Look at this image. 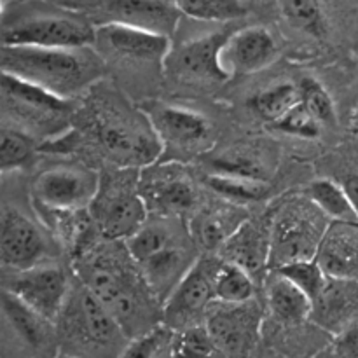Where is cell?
Wrapping results in <instances>:
<instances>
[{"mask_svg":"<svg viewBox=\"0 0 358 358\" xmlns=\"http://www.w3.org/2000/svg\"><path fill=\"white\" fill-rule=\"evenodd\" d=\"M76 261L84 287L105 304L129 339L163 324V303L149 289L124 241L105 238Z\"/></svg>","mask_w":358,"mask_h":358,"instance_id":"obj_1","label":"cell"},{"mask_svg":"<svg viewBox=\"0 0 358 358\" xmlns=\"http://www.w3.org/2000/svg\"><path fill=\"white\" fill-rule=\"evenodd\" d=\"M91 140L112 166L142 168L163 157V142L143 108L112 90H100L83 108Z\"/></svg>","mask_w":358,"mask_h":358,"instance_id":"obj_2","label":"cell"},{"mask_svg":"<svg viewBox=\"0 0 358 358\" xmlns=\"http://www.w3.org/2000/svg\"><path fill=\"white\" fill-rule=\"evenodd\" d=\"M2 72L70 98L100 79L103 65L91 48H37L2 45Z\"/></svg>","mask_w":358,"mask_h":358,"instance_id":"obj_3","label":"cell"},{"mask_svg":"<svg viewBox=\"0 0 358 358\" xmlns=\"http://www.w3.org/2000/svg\"><path fill=\"white\" fill-rule=\"evenodd\" d=\"M56 327L63 355L73 358H117L129 343L110 311L84 285L70 294Z\"/></svg>","mask_w":358,"mask_h":358,"instance_id":"obj_4","label":"cell"},{"mask_svg":"<svg viewBox=\"0 0 358 358\" xmlns=\"http://www.w3.org/2000/svg\"><path fill=\"white\" fill-rule=\"evenodd\" d=\"M94 44L96 27L86 14L48 3L23 6L2 24V45L76 49Z\"/></svg>","mask_w":358,"mask_h":358,"instance_id":"obj_5","label":"cell"},{"mask_svg":"<svg viewBox=\"0 0 358 358\" xmlns=\"http://www.w3.org/2000/svg\"><path fill=\"white\" fill-rule=\"evenodd\" d=\"M90 213L101 238L126 241L133 236L150 215L140 192L138 168L112 166L101 173Z\"/></svg>","mask_w":358,"mask_h":358,"instance_id":"obj_6","label":"cell"},{"mask_svg":"<svg viewBox=\"0 0 358 358\" xmlns=\"http://www.w3.org/2000/svg\"><path fill=\"white\" fill-rule=\"evenodd\" d=\"M2 107L17 122L16 128L49 142L65 135L69 122H72L70 98L49 93L44 87L6 72H2Z\"/></svg>","mask_w":358,"mask_h":358,"instance_id":"obj_7","label":"cell"},{"mask_svg":"<svg viewBox=\"0 0 358 358\" xmlns=\"http://www.w3.org/2000/svg\"><path fill=\"white\" fill-rule=\"evenodd\" d=\"M329 224V217L310 198L283 203L271 219L269 271L317 257Z\"/></svg>","mask_w":358,"mask_h":358,"instance_id":"obj_8","label":"cell"},{"mask_svg":"<svg viewBox=\"0 0 358 358\" xmlns=\"http://www.w3.org/2000/svg\"><path fill=\"white\" fill-rule=\"evenodd\" d=\"M264 310L259 301L215 303L208 310L205 325L222 358H250L261 339Z\"/></svg>","mask_w":358,"mask_h":358,"instance_id":"obj_9","label":"cell"},{"mask_svg":"<svg viewBox=\"0 0 358 358\" xmlns=\"http://www.w3.org/2000/svg\"><path fill=\"white\" fill-rule=\"evenodd\" d=\"M222 259L203 255L185 273L163 304V324L171 331L205 324L208 310L215 303V276Z\"/></svg>","mask_w":358,"mask_h":358,"instance_id":"obj_10","label":"cell"},{"mask_svg":"<svg viewBox=\"0 0 358 358\" xmlns=\"http://www.w3.org/2000/svg\"><path fill=\"white\" fill-rule=\"evenodd\" d=\"M231 31V28H226L182 42L171 49L163 66L178 83L191 86L226 83L231 76L222 66V48Z\"/></svg>","mask_w":358,"mask_h":358,"instance_id":"obj_11","label":"cell"},{"mask_svg":"<svg viewBox=\"0 0 358 358\" xmlns=\"http://www.w3.org/2000/svg\"><path fill=\"white\" fill-rule=\"evenodd\" d=\"M101 175L87 166H52L31 182V198L37 205L62 210L90 208L100 189Z\"/></svg>","mask_w":358,"mask_h":358,"instance_id":"obj_12","label":"cell"},{"mask_svg":"<svg viewBox=\"0 0 358 358\" xmlns=\"http://www.w3.org/2000/svg\"><path fill=\"white\" fill-rule=\"evenodd\" d=\"M143 110L152 121L154 129L163 142L164 152L170 150L173 156L191 157L212 147V124L199 112L164 103H150Z\"/></svg>","mask_w":358,"mask_h":358,"instance_id":"obj_13","label":"cell"},{"mask_svg":"<svg viewBox=\"0 0 358 358\" xmlns=\"http://www.w3.org/2000/svg\"><path fill=\"white\" fill-rule=\"evenodd\" d=\"M3 289L55 324L70 296L69 276L58 266L48 264L14 271V276L3 285Z\"/></svg>","mask_w":358,"mask_h":358,"instance_id":"obj_14","label":"cell"},{"mask_svg":"<svg viewBox=\"0 0 358 358\" xmlns=\"http://www.w3.org/2000/svg\"><path fill=\"white\" fill-rule=\"evenodd\" d=\"M150 164L140 170V192L149 213L156 217H178L192 210L196 191L184 171L175 163Z\"/></svg>","mask_w":358,"mask_h":358,"instance_id":"obj_15","label":"cell"},{"mask_svg":"<svg viewBox=\"0 0 358 358\" xmlns=\"http://www.w3.org/2000/svg\"><path fill=\"white\" fill-rule=\"evenodd\" d=\"M48 243L41 227L17 208L3 206L0 215V261L10 271H24L41 264Z\"/></svg>","mask_w":358,"mask_h":358,"instance_id":"obj_16","label":"cell"},{"mask_svg":"<svg viewBox=\"0 0 358 358\" xmlns=\"http://www.w3.org/2000/svg\"><path fill=\"white\" fill-rule=\"evenodd\" d=\"M278 58V42L266 27L231 31L222 48V66L229 76H248L268 69Z\"/></svg>","mask_w":358,"mask_h":358,"instance_id":"obj_17","label":"cell"},{"mask_svg":"<svg viewBox=\"0 0 358 358\" xmlns=\"http://www.w3.org/2000/svg\"><path fill=\"white\" fill-rule=\"evenodd\" d=\"M171 37L129 27L115 21H105L96 27V44L115 56L133 62L164 65L171 51Z\"/></svg>","mask_w":358,"mask_h":358,"instance_id":"obj_18","label":"cell"},{"mask_svg":"<svg viewBox=\"0 0 358 358\" xmlns=\"http://www.w3.org/2000/svg\"><path fill=\"white\" fill-rule=\"evenodd\" d=\"M103 14L107 21L124 23L166 37L177 31L184 16L175 0H103Z\"/></svg>","mask_w":358,"mask_h":358,"instance_id":"obj_19","label":"cell"},{"mask_svg":"<svg viewBox=\"0 0 358 358\" xmlns=\"http://www.w3.org/2000/svg\"><path fill=\"white\" fill-rule=\"evenodd\" d=\"M315 324L334 334H341L358 322V280L329 276L324 290L311 306Z\"/></svg>","mask_w":358,"mask_h":358,"instance_id":"obj_20","label":"cell"},{"mask_svg":"<svg viewBox=\"0 0 358 358\" xmlns=\"http://www.w3.org/2000/svg\"><path fill=\"white\" fill-rule=\"evenodd\" d=\"M271 254V220L268 226L248 219L240 229L222 245L220 257L238 264L250 273L255 280L262 278L269 271Z\"/></svg>","mask_w":358,"mask_h":358,"instance_id":"obj_21","label":"cell"},{"mask_svg":"<svg viewBox=\"0 0 358 358\" xmlns=\"http://www.w3.org/2000/svg\"><path fill=\"white\" fill-rule=\"evenodd\" d=\"M315 259L332 278L358 280V222L329 224Z\"/></svg>","mask_w":358,"mask_h":358,"instance_id":"obj_22","label":"cell"},{"mask_svg":"<svg viewBox=\"0 0 358 358\" xmlns=\"http://www.w3.org/2000/svg\"><path fill=\"white\" fill-rule=\"evenodd\" d=\"M2 311L14 334L31 352L49 353L58 345V327L55 322L38 315L6 289L2 290Z\"/></svg>","mask_w":358,"mask_h":358,"instance_id":"obj_23","label":"cell"},{"mask_svg":"<svg viewBox=\"0 0 358 358\" xmlns=\"http://www.w3.org/2000/svg\"><path fill=\"white\" fill-rule=\"evenodd\" d=\"M245 220L248 215L243 206L224 199V203L199 210L189 224V234L194 245L205 250H220Z\"/></svg>","mask_w":358,"mask_h":358,"instance_id":"obj_24","label":"cell"},{"mask_svg":"<svg viewBox=\"0 0 358 358\" xmlns=\"http://www.w3.org/2000/svg\"><path fill=\"white\" fill-rule=\"evenodd\" d=\"M213 173L238 175V177L271 180L275 173L276 157L273 149L259 143H243L231 147L212 159Z\"/></svg>","mask_w":358,"mask_h":358,"instance_id":"obj_25","label":"cell"},{"mask_svg":"<svg viewBox=\"0 0 358 358\" xmlns=\"http://www.w3.org/2000/svg\"><path fill=\"white\" fill-rule=\"evenodd\" d=\"M271 273L268 280V308L273 317L283 325H299L311 317L310 297L303 292L297 285H294L285 276Z\"/></svg>","mask_w":358,"mask_h":358,"instance_id":"obj_26","label":"cell"},{"mask_svg":"<svg viewBox=\"0 0 358 358\" xmlns=\"http://www.w3.org/2000/svg\"><path fill=\"white\" fill-rule=\"evenodd\" d=\"M308 198L329 217L331 222H358V215L339 180L320 178L308 189Z\"/></svg>","mask_w":358,"mask_h":358,"instance_id":"obj_27","label":"cell"},{"mask_svg":"<svg viewBox=\"0 0 358 358\" xmlns=\"http://www.w3.org/2000/svg\"><path fill=\"white\" fill-rule=\"evenodd\" d=\"M278 7L287 23L303 34L324 38L329 31L322 0H278Z\"/></svg>","mask_w":358,"mask_h":358,"instance_id":"obj_28","label":"cell"},{"mask_svg":"<svg viewBox=\"0 0 358 358\" xmlns=\"http://www.w3.org/2000/svg\"><path fill=\"white\" fill-rule=\"evenodd\" d=\"M206 184L212 191L222 196L224 199L236 205H248L257 203L269 194V182L257 180V178L238 177V175L212 173L206 177Z\"/></svg>","mask_w":358,"mask_h":358,"instance_id":"obj_29","label":"cell"},{"mask_svg":"<svg viewBox=\"0 0 358 358\" xmlns=\"http://www.w3.org/2000/svg\"><path fill=\"white\" fill-rule=\"evenodd\" d=\"M301 101L299 83H278L252 96L250 107L264 121L275 124Z\"/></svg>","mask_w":358,"mask_h":358,"instance_id":"obj_30","label":"cell"},{"mask_svg":"<svg viewBox=\"0 0 358 358\" xmlns=\"http://www.w3.org/2000/svg\"><path fill=\"white\" fill-rule=\"evenodd\" d=\"M254 276L238 264L222 259V264L215 276V299L219 303H245V301L254 299Z\"/></svg>","mask_w":358,"mask_h":358,"instance_id":"obj_31","label":"cell"},{"mask_svg":"<svg viewBox=\"0 0 358 358\" xmlns=\"http://www.w3.org/2000/svg\"><path fill=\"white\" fill-rule=\"evenodd\" d=\"M184 16L198 21L231 23L248 14L243 0H175Z\"/></svg>","mask_w":358,"mask_h":358,"instance_id":"obj_32","label":"cell"},{"mask_svg":"<svg viewBox=\"0 0 358 358\" xmlns=\"http://www.w3.org/2000/svg\"><path fill=\"white\" fill-rule=\"evenodd\" d=\"M35 154V138L30 133L3 126L0 133V170L2 173L27 166Z\"/></svg>","mask_w":358,"mask_h":358,"instance_id":"obj_33","label":"cell"},{"mask_svg":"<svg viewBox=\"0 0 358 358\" xmlns=\"http://www.w3.org/2000/svg\"><path fill=\"white\" fill-rule=\"evenodd\" d=\"M215 343L205 324L173 331L170 341L171 358H213Z\"/></svg>","mask_w":358,"mask_h":358,"instance_id":"obj_34","label":"cell"},{"mask_svg":"<svg viewBox=\"0 0 358 358\" xmlns=\"http://www.w3.org/2000/svg\"><path fill=\"white\" fill-rule=\"evenodd\" d=\"M278 275L285 276L287 280L299 287L304 294L311 299L313 303L318 297V294L324 290L325 283H327L329 275L324 271L320 262L317 259H306V261H296L290 264L282 266V268L273 269Z\"/></svg>","mask_w":358,"mask_h":358,"instance_id":"obj_35","label":"cell"},{"mask_svg":"<svg viewBox=\"0 0 358 358\" xmlns=\"http://www.w3.org/2000/svg\"><path fill=\"white\" fill-rule=\"evenodd\" d=\"M171 336H173V331L170 327H166L164 324L157 325L147 334L129 339L126 348L117 358H171Z\"/></svg>","mask_w":358,"mask_h":358,"instance_id":"obj_36","label":"cell"},{"mask_svg":"<svg viewBox=\"0 0 358 358\" xmlns=\"http://www.w3.org/2000/svg\"><path fill=\"white\" fill-rule=\"evenodd\" d=\"M273 128L285 133V135L297 136V138L313 140L320 136L324 124L318 121L317 115H315L303 101H299V103L294 105L280 121H276L275 124H273Z\"/></svg>","mask_w":358,"mask_h":358,"instance_id":"obj_37","label":"cell"},{"mask_svg":"<svg viewBox=\"0 0 358 358\" xmlns=\"http://www.w3.org/2000/svg\"><path fill=\"white\" fill-rule=\"evenodd\" d=\"M301 101L317 115L322 124H334L336 105L329 91L313 77H304L299 80Z\"/></svg>","mask_w":358,"mask_h":358,"instance_id":"obj_38","label":"cell"},{"mask_svg":"<svg viewBox=\"0 0 358 358\" xmlns=\"http://www.w3.org/2000/svg\"><path fill=\"white\" fill-rule=\"evenodd\" d=\"M336 352L343 358H358V322L338 334Z\"/></svg>","mask_w":358,"mask_h":358,"instance_id":"obj_39","label":"cell"},{"mask_svg":"<svg viewBox=\"0 0 358 358\" xmlns=\"http://www.w3.org/2000/svg\"><path fill=\"white\" fill-rule=\"evenodd\" d=\"M339 182H341V185L345 187L346 194H348L350 201H352L353 208H355L358 215V170L346 173Z\"/></svg>","mask_w":358,"mask_h":358,"instance_id":"obj_40","label":"cell"},{"mask_svg":"<svg viewBox=\"0 0 358 358\" xmlns=\"http://www.w3.org/2000/svg\"><path fill=\"white\" fill-rule=\"evenodd\" d=\"M2 2V9H7V7L10 6V3H16L17 0H0Z\"/></svg>","mask_w":358,"mask_h":358,"instance_id":"obj_41","label":"cell"},{"mask_svg":"<svg viewBox=\"0 0 358 358\" xmlns=\"http://www.w3.org/2000/svg\"><path fill=\"white\" fill-rule=\"evenodd\" d=\"M353 122H355V128H357V131H358V107H357L355 114H353Z\"/></svg>","mask_w":358,"mask_h":358,"instance_id":"obj_42","label":"cell"},{"mask_svg":"<svg viewBox=\"0 0 358 358\" xmlns=\"http://www.w3.org/2000/svg\"><path fill=\"white\" fill-rule=\"evenodd\" d=\"M56 358H73V357H69V355H63V353H62V355H59V357H56Z\"/></svg>","mask_w":358,"mask_h":358,"instance_id":"obj_43","label":"cell"}]
</instances>
